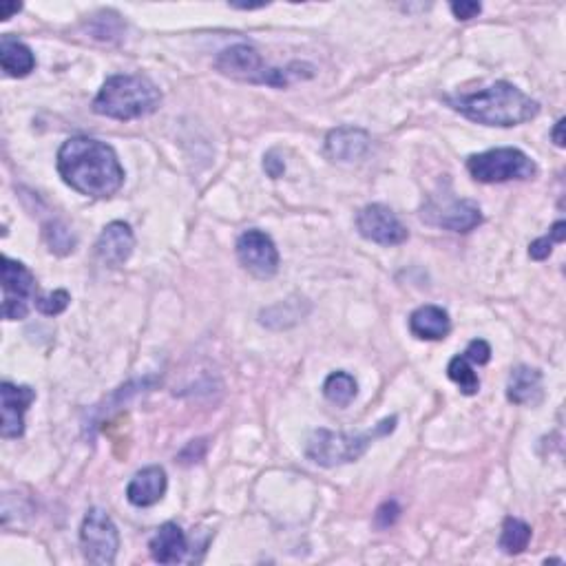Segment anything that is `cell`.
Masks as SVG:
<instances>
[{"instance_id":"1f68e13d","label":"cell","mask_w":566,"mask_h":566,"mask_svg":"<svg viewBox=\"0 0 566 566\" xmlns=\"http://www.w3.org/2000/svg\"><path fill=\"white\" fill-rule=\"evenodd\" d=\"M562 131H564V118H560L558 122H555V129H553V142H555V146H564V135H562Z\"/></svg>"},{"instance_id":"e0dca14e","label":"cell","mask_w":566,"mask_h":566,"mask_svg":"<svg viewBox=\"0 0 566 566\" xmlns=\"http://www.w3.org/2000/svg\"><path fill=\"white\" fill-rule=\"evenodd\" d=\"M507 398L516 405H538L544 398L542 374L529 365H520L511 372L507 383Z\"/></svg>"},{"instance_id":"7c38bea8","label":"cell","mask_w":566,"mask_h":566,"mask_svg":"<svg viewBox=\"0 0 566 566\" xmlns=\"http://www.w3.org/2000/svg\"><path fill=\"white\" fill-rule=\"evenodd\" d=\"M0 396H3V423H0V434L3 438H18L25 432V412L29 405L36 401V392L27 385H0Z\"/></svg>"},{"instance_id":"52a82bcc","label":"cell","mask_w":566,"mask_h":566,"mask_svg":"<svg viewBox=\"0 0 566 566\" xmlns=\"http://www.w3.org/2000/svg\"><path fill=\"white\" fill-rule=\"evenodd\" d=\"M80 544L89 564L111 566L120 549V533L107 511L91 509L80 527Z\"/></svg>"},{"instance_id":"8992f818","label":"cell","mask_w":566,"mask_h":566,"mask_svg":"<svg viewBox=\"0 0 566 566\" xmlns=\"http://www.w3.org/2000/svg\"><path fill=\"white\" fill-rule=\"evenodd\" d=\"M467 171L476 182L500 184L509 180H531L536 177L538 166L524 151L505 146V149L471 155L467 160Z\"/></svg>"},{"instance_id":"f1b7e54d","label":"cell","mask_w":566,"mask_h":566,"mask_svg":"<svg viewBox=\"0 0 566 566\" xmlns=\"http://www.w3.org/2000/svg\"><path fill=\"white\" fill-rule=\"evenodd\" d=\"M482 12L480 3H471V0H460V3H452V14L458 20H471Z\"/></svg>"},{"instance_id":"2e32d148","label":"cell","mask_w":566,"mask_h":566,"mask_svg":"<svg viewBox=\"0 0 566 566\" xmlns=\"http://www.w3.org/2000/svg\"><path fill=\"white\" fill-rule=\"evenodd\" d=\"M151 555L155 562L160 564H180L188 560V542L180 524L166 522L162 524L153 536L151 544Z\"/></svg>"},{"instance_id":"603a6c76","label":"cell","mask_w":566,"mask_h":566,"mask_svg":"<svg viewBox=\"0 0 566 566\" xmlns=\"http://www.w3.org/2000/svg\"><path fill=\"white\" fill-rule=\"evenodd\" d=\"M45 241L51 253L60 257L73 253V248H76V237L62 222H49L45 226Z\"/></svg>"},{"instance_id":"44dd1931","label":"cell","mask_w":566,"mask_h":566,"mask_svg":"<svg viewBox=\"0 0 566 566\" xmlns=\"http://www.w3.org/2000/svg\"><path fill=\"white\" fill-rule=\"evenodd\" d=\"M356 392H359V385H356L354 376L348 372H334L330 374L326 383H323V394L330 403L345 407L354 401Z\"/></svg>"},{"instance_id":"7402d4cb","label":"cell","mask_w":566,"mask_h":566,"mask_svg":"<svg viewBox=\"0 0 566 566\" xmlns=\"http://www.w3.org/2000/svg\"><path fill=\"white\" fill-rule=\"evenodd\" d=\"M447 374H449V379H452L460 387V392H463L465 396L478 394L480 381H478L476 372L471 370V365H469L465 356H454V359L449 361V365H447Z\"/></svg>"},{"instance_id":"6da1fadb","label":"cell","mask_w":566,"mask_h":566,"mask_svg":"<svg viewBox=\"0 0 566 566\" xmlns=\"http://www.w3.org/2000/svg\"><path fill=\"white\" fill-rule=\"evenodd\" d=\"M58 173L73 191L104 199L124 184V169L109 144L93 138H71L58 151Z\"/></svg>"},{"instance_id":"ba28073f","label":"cell","mask_w":566,"mask_h":566,"mask_svg":"<svg viewBox=\"0 0 566 566\" xmlns=\"http://www.w3.org/2000/svg\"><path fill=\"white\" fill-rule=\"evenodd\" d=\"M3 317L7 321L25 319L29 312V301L34 299L36 279L31 270L9 257H3Z\"/></svg>"},{"instance_id":"5bb4252c","label":"cell","mask_w":566,"mask_h":566,"mask_svg":"<svg viewBox=\"0 0 566 566\" xmlns=\"http://www.w3.org/2000/svg\"><path fill=\"white\" fill-rule=\"evenodd\" d=\"M370 135L368 131L356 127H339L328 133L326 153L332 160L339 162H356L370 151Z\"/></svg>"},{"instance_id":"4316f807","label":"cell","mask_w":566,"mask_h":566,"mask_svg":"<svg viewBox=\"0 0 566 566\" xmlns=\"http://www.w3.org/2000/svg\"><path fill=\"white\" fill-rule=\"evenodd\" d=\"M465 359L471 361V363H476V365H487L489 359H491V348H489V343L487 341H482V339H474L469 345H467V350H465Z\"/></svg>"},{"instance_id":"277c9868","label":"cell","mask_w":566,"mask_h":566,"mask_svg":"<svg viewBox=\"0 0 566 566\" xmlns=\"http://www.w3.org/2000/svg\"><path fill=\"white\" fill-rule=\"evenodd\" d=\"M215 67L219 73L241 82L270 87H288L292 80H306L314 76V67L306 62H292L286 69L268 67L259 51L250 45H233L217 56Z\"/></svg>"},{"instance_id":"5b68a950","label":"cell","mask_w":566,"mask_h":566,"mask_svg":"<svg viewBox=\"0 0 566 566\" xmlns=\"http://www.w3.org/2000/svg\"><path fill=\"white\" fill-rule=\"evenodd\" d=\"M396 427V416L385 418L374 429L363 434H345V432H330V429H317L308 438L306 456L321 467H339L359 460L376 438L392 434Z\"/></svg>"},{"instance_id":"4dcf8cb0","label":"cell","mask_w":566,"mask_h":566,"mask_svg":"<svg viewBox=\"0 0 566 566\" xmlns=\"http://www.w3.org/2000/svg\"><path fill=\"white\" fill-rule=\"evenodd\" d=\"M23 5L20 3H0V20H9L12 14H18Z\"/></svg>"},{"instance_id":"f546056e","label":"cell","mask_w":566,"mask_h":566,"mask_svg":"<svg viewBox=\"0 0 566 566\" xmlns=\"http://www.w3.org/2000/svg\"><path fill=\"white\" fill-rule=\"evenodd\" d=\"M264 169L272 177V180H277V177H281L283 171H286V164H283V160H279L277 153L272 151L264 157Z\"/></svg>"},{"instance_id":"ac0fdd59","label":"cell","mask_w":566,"mask_h":566,"mask_svg":"<svg viewBox=\"0 0 566 566\" xmlns=\"http://www.w3.org/2000/svg\"><path fill=\"white\" fill-rule=\"evenodd\" d=\"M410 330L416 339L440 341L452 330V321H449L447 310L438 306H423L412 312Z\"/></svg>"},{"instance_id":"d6986e66","label":"cell","mask_w":566,"mask_h":566,"mask_svg":"<svg viewBox=\"0 0 566 566\" xmlns=\"http://www.w3.org/2000/svg\"><path fill=\"white\" fill-rule=\"evenodd\" d=\"M0 65L12 78H25L36 69V56L25 43L14 36L0 38Z\"/></svg>"},{"instance_id":"3957f363","label":"cell","mask_w":566,"mask_h":566,"mask_svg":"<svg viewBox=\"0 0 566 566\" xmlns=\"http://www.w3.org/2000/svg\"><path fill=\"white\" fill-rule=\"evenodd\" d=\"M162 102V93L149 78L133 76H111L104 82L100 93L93 100V111L113 120H138L151 115Z\"/></svg>"},{"instance_id":"83f0119b","label":"cell","mask_w":566,"mask_h":566,"mask_svg":"<svg viewBox=\"0 0 566 566\" xmlns=\"http://www.w3.org/2000/svg\"><path fill=\"white\" fill-rule=\"evenodd\" d=\"M206 440L204 438H199V440H193V443H188L184 452L180 454V460L184 465L188 463H197V460H202L204 454H206Z\"/></svg>"},{"instance_id":"484cf974","label":"cell","mask_w":566,"mask_h":566,"mask_svg":"<svg viewBox=\"0 0 566 566\" xmlns=\"http://www.w3.org/2000/svg\"><path fill=\"white\" fill-rule=\"evenodd\" d=\"M398 518H401V507H398V502L387 500V502H383L379 509H376L374 524L379 529H390V527H394Z\"/></svg>"},{"instance_id":"4fadbf2b","label":"cell","mask_w":566,"mask_h":566,"mask_svg":"<svg viewBox=\"0 0 566 566\" xmlns=\"http://www.w3.org/2000/svg\"><path fill=\"white\" fill-rule=\"evenodd\" d=\"M135 248V237L129 224L113 222L102 230V235L96 244V253L102 264L118 268L127 261Z\"/></svg>"},{"instance_id":"30bf717a","label":"cell","mask_w":566,"mask_h":566,"mask_svg":"<svg viewBox=\"0 0 566 566\" xmlns=\"http://www.w3.org/2000/svg\"><path fill=\"white\" fill-rule=\"evenodd\" d=\"M237 257L239 264L257 279L275 277L279 270L277 246L264 230H246V233L237 239Z\"/></svg>"},{"instance_id":"9c48e42d","label":"cell","mask_w":566,"mask_h":566,"mask_svg":"<svg viewBox=\"0 0 566 566\" xmlns=\"http://www.w3.org/2000/svg\"><path fill=\"white\" fill-rule=\"evenodd\" d=\"M423 219L427 224L454 230V233H469L482 224V213L476 202L471 199H432L423 208Z\"/></svg>"},{"instance_id":"cb8c5ba5","label":"cell","mask_w":566,"mask_h":566,"mask_svg":"<svg viewBox=\"0 0 566 566\" xmlns=\"http://www.w3.org/2000/svg\"><path fill=\"white\" fill-rule=\"evenodd\" d=\"M564 239H566V224H564V222L553 224V228L549 230V235H544V237L536 239V241H533V244L529 246L531 259H536V261L547 259V257L551 255L553 244H562Z\"/></svg>"},{"instance_id":"7a4b0ae2","label":"cell","mask_w":566,"mask_h":566,"mask_svg":"<svg viewBox=\"0 0 566 566\" xmlns=\"http://www.w3.org/2000/svg\"><path fill=\"white\" fill-rule=\"evenodd\" d=\"M445 102L467 120L485 124V127H518L540 113V104L513 87L511 82H496L476 93L447 96Z\"/></svg>"},{"instance_id":"9a60e30c","label":"cell","mask_w":566,"mask_h":566,"mask_svg":"<svg viewBox=\"0 0 566 566\" xmlns=\"http://www.w3.org/2000/svg\"><path fill=\"white\" fill-rule=\"evenodd\" d=\"M166 494V471L162 467H144L133 476L127 487V498L133 507H153Z\"/></svg>"},{"instance_id":"ffe728a7","label":"cell","mask_w":566,"mask_h":566,"mask_svg":"<svg viewBox=\"0 0 566 566\" xmlns=\"http://www.w3.org/2000/svg\"><path fill=\"white\" fill-rule=\"evenodd\" d=\"M531 542V527L527 522L518 518H507L502 522L500 533V549L509 555H518L529 547Z\"/></svg>"},{"instance_id":"8fae6325","label":"cell","mask_w":566,"mask_h":566,"mask_svg":"<svg viewBox=\"0 0 566 566\" xmlns=\"http://www.w3.org/2000/svg\"><path fill=\"white\" fill-rule=\"evenodd\" d=\"M356 228H359L361 237L381 246H398L410 237L401 219L394 215L392 208L383 204L365 206L363 211L356 215Z\"/></svg>"},{"instance_id":"d4e9b609","label":"cell","mask_w":566,"mask_h":566,"mask_svg":"<svg viewBox=\"0 0 566 566\" xmlns=\"http://www.w3.org/2000/svg\"><path fill=\"white\" fill-rule=\"evenodd\" d=\"M69 301L71 297L67 290H54V292H49V295L38 297L36 308L43 314H47V317H56V314L65 312L69 308Z\"/></svg>"}]
</instances>
